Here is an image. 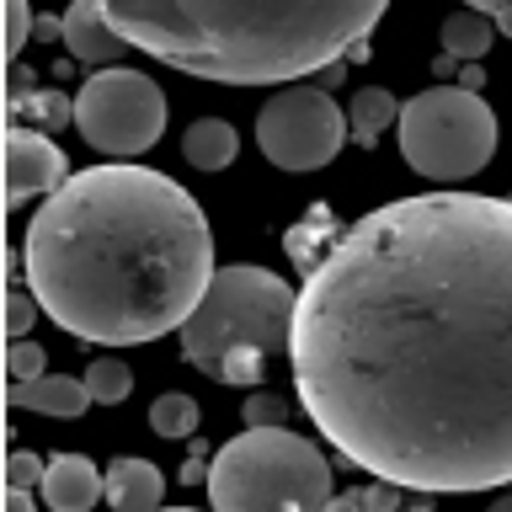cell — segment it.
I'll use <instances>...</instances> for the list:
<instances>
[{
    "label": "cell",
    "instance_id": "2e32d148",
    "mask_svg": "<svg viewBox=\"0 0 512 512\" xmlns=\"http://www.w3.org/2000/svg\"><path fill=\"white\" fill-rule=\"evenodd\" d=\"M390 123H400V102L390 86H363L358 96L347 102V128L358 144H379V134Z\"/></svg>",
    "mask_w": 512,
    "mask_h": 512
},
{
    "label": "cell",
    "instance_id": "4316f807",
    "mask_svg": "<svg viewBox=\"0 0 512 512\" xmlns=\"http://www.w3.org/2000/svg\"><path fill=\"white\" fill-rule=\"evenodd\" d=\"M464 6H470V11H486L491 22L512 38V0H464Z\"/></svg>",
    "mask_w": 512,
    "mask_h": 512
},
{
    "label": "cell",
    "instance_id": "9c48e42d",
    "mask_svg": "<svg viewBox=\"0 0 512 512\" xmlns=\"http://www.w3.org/2000/svg\"><path fill=\"white\" fill-rule=\"evenodd\" d=\"M0 166H6V214L22 208L27 198H38V192H59L75 176L59 144L48 134H38V128H22V123L6 128V160Z\"/></svg>",
    "mask_w": 512,
    "mask_h": 512
},
{
    "label": "cell",
    "instance_id": "cb8c5ba5",
    "mask_svg": "<svg viewBox=\"0 0 512 512\" xmlns=\"http://www.w3.org/2000/svg\"><path fill=\"white\" fill-rule=\"evenodd\" d=\"M43 475H48V459L27 454V448H16V454L6 459V486H22V491H32V486H43Z\"/></svg>",
    "mask_w": 512,
    "mask_h": 512
},
{
    "label": "cell",
    "instance_id": "52a82bcc",
    "mask_svg": "<svg viewBox=\"0 0 512 512\" xmlns=\"http://www.w3.org/2000/svg\"><path fill=\"white\" fill-rule=\"evenodd\" d=\"M166 128V91L139 70H96L75 91V134L102 155H144Z\"/></svg>",
    "mask_w": 512,
    "mask_h": 512
},
{
    "label": "cell",
    "instance_id": "d6986e66",
    "mask_svg": "<svg viewBox=\"0 0 512 512\" xmlns=\"http://www.w3.org/2000/svg\"><path fill=\"white\" fill-rule=\"evenodd\" d=\"M16 112H32L48 128H64V123L75 128V96H59V91H32L27 102H16Z\"/></svg>",
    "mask_w": 512,
    "mask_h": 512
},
{
    "label": "cell",
    "instance_id": "7a4b0ae2",
    "mask_svg": "<svg viewBox=\"0 0 512 512\" xmlns=\"http://www.w3.org/2000/svg\"><path fill=\"white\" fill-rule=\"evenodd\" d=\"M22 272L75 342L134 347L182 331L214 283V235L198 198L150 166L75 171L32 214Z\"/></svg>",
    "mask_w": 512,
    "mask_h": 512
},
{
    "label": "cell",
    "instance_id": "ac0fdd59",
    "mask_svg": "<svg viewBox=\"0 0 512 512\" xmlns=\"http://www.w3.org/2000/svg\"><path fill=\"white\" fill-rule=\"evenodd\" d=\"M86 390H91L96 406H118V400H128V390H134V374H128L123 358H91Z\"/></svg>",
    "mask_w": 512,
    "mask_h": 512
},
{
    "label": "cell",
    "instance_id": "30bf717a",
    "mask_svg": "<svg viewBox=\"0 0 512 512\" xmlns=\"http://www.w3.org/2000/svg\"><path fill=\"white\" fill-rule=\"evenodd\" d=\"M38 491H43L48 512H91L107 496V480L96 475V464L86 454H54Z\"/></svg>",
    "mask_w": 512,
    "mask_h": 512
},
{
    "label": "cell",
    "instance_id": "83f0119b",
    "mask_svg": "<svg viewBox=\"0 0 512 512\" xmlns=\"http://www.w3.org/2000/svg\"><path fill=\"white\" fill-rule=\"evenodd\" d=\"M326 512H368V496L363 491H342V496H331Z\"/></svg>",
    "mask_w": 512,
    "mask_h": 512
},
{
    "label": "cell",
    "instance_id": "8fae6325",
    "mask_svg": "<svg viewBox=\"0 0 512 512\" xmlns=\"http://www.w3.org/2000/svg\"><path fill=\"white\" fill-rule=\"evenodd\" d=\"M6 406L11 411H43V416H80L91 406V390L86 379H70V374H43V379H11L6 384Z\"/></svg>",
    "mask_w": 512,
    "mask_h": 512
},
{
    "label": "cell",
    "instance_id": "4dcf8cb0",
    "mask_svg": "<svg viewBox=\"0 0 512 512\" xmlns=\"http://www.w3.org/2000/svg\"><path fill=\"white\" fill-rule=\"evenodd\" d=\"M491 512H512V496H502V502H496Z\"/></svg>",
    "mask_w": 512,
    "mask_h": 512
},
{
    "label": "cell",
    "instance_id": "44dd1931",
    "mask_svg": "<svg viewBox=\"0 0 512 512\" xmlns=\"http://www.w3.org/2000/svg\"><path fill=\"white\" fill-rule=\"evenodd\" d=\"M283 416H288V400L272 390H251L246 406H240V422L246 427H283Z\"/></svg>",
    "mask_w": 512,
    "mask_h": 512
},
{
    "label": "cell",
    "instance_id": "d4e9b609",
    "mask_svg": "<svg viewBox=\"0 0 512 512\" xmlns=\"http://www.w3.org/2000/svg\"><path fill=\"white\" fill-rule=\"evenodd\" d=\"M400 491L406 486H390V480H374L363 496H368V512H400Z\"/></svg>",
    "mask_w": 512,
    "mask_h": 512
},
{
    "label": "cell",
    "instance_id": "4fadbf2b",
    "mask_svg": "<svg viewBox=\"0 0 512 512\" xmlns=\"http://www.w3.org/2000/svg\"><path fill=\"white\" fill-rule=\"evenodd\" d=\"M166 496V475L150 459H112L107 464V502L112 512H155Z\"/></svg>",
    "mask_w": 512,
    "mask_h": 512
},
{
    "label": "cell",
    "instance_id": "484cf974",
    "mask_svg": "<svg viewBox=\"0 0 512 512\" xmlns=\"http://www.w3.org/2000/svg\"><path fill=\"white\" fill-rule=\"evenodd\" d=\"M6 96H11V107H16V102H27V96H32V70H27L22 59H16L11 70H6Z\"/></svg>",
    "mask_w": 512,
    "mask_h": 512
},
{
    "label": "cell",
    "instance_id": "e0dca14e",
    "mask_svg": "<svg viewBox=\"0 0 512 512\" xmlns=\"http://www.w3.org/2000/svg\"><path fill=\"white\" fill-rule=\"evenodd\" d=\"M198 400L192 395H176V390H166V395H155V406H150V432H160V438H192L198 432Z\"/></svg>",
    "mask_w": 512,
    "mask_h": 512
},
{
    "label": "cell",
    "instance_id": "f546056e",
    "mask_svg": "<svg viewBox=\"0 0 512 512\" xmlns=\"http://www.w3.org/2000/svg\"><path fill=\"white\" fill-rule=\"evenodd\" d=\"M182 480H187V486H192V480H208V459H203V454H198V459H187Z\"/></svg>",
    "mask_w": 512,
    "mask_h": 512
},
{
    "label": "cell",
    "instance_id": "f1b7e54d",
    "mask_svg": "<svg viewBox=\"0 0 512 512\" xmlns=\"http://www.w3.org/2000/svg\"><path fill=\"white\" fill-rule=\"evenodd\" d=\"M0 512H38V502H32V491L6 486V502H0Z\"/></svg>",
    "mask_w": 512,
    "mask_h": 512
},
{
    "label": "cell",
    "instance_id": "8992f818",
    "mask_svg": "<svg viewBox=\"0 0 512 512\" xmlns=\"http://www.w3.org/2000/svg\"><path fill=\"white\" fill-rule=\"evenodd\" d=\"M400 155L432 182H464L496 155V112L470 86H432L400 107Z\"/></svg>",
    "mask_w": 512,
    "mask_h": 512
},
{
    "label": "cell",
    "instance_id": "1f68e13d",
    "mask_svg": "<svg viewBox=\"0 0 512 512\" xmlns=\"http://www.w3.org/2000/svg\"><path fill=\"white\" fill-rule=\"evenodd\" d=\"M155 512H192V507H155Z\"/></svg>",
    "mask_w": 512,
    "mask_h": 512
},
{
    "label": "cell",
    "instance_id": "277c9868",
    "mask_svg": "<svg viewBox=\"0 0 512 512\" xmlns=\"http://www.w3.org/2000/svg\"><path fill=\"white\" fill-rule=\"evenodd\" d=\"M299 294L267 267H219L182 326V352L208 379L256 390L272 352L294 342Z\"/></svg>",
    "mask_w": 512,
    "mask_h": 512
},
{
    "label": "cell",
    "instance_id": "ffe728a7",
    "mask_svg": "<svg viewBox=\"0 0 512 512\" xmlns=\"http://www.w3.org/2000/svg\"><path fill=\"white\" fill-rule=\"evenodd\" d=\"M38 294L32 288H11L6 294V342H22V336L32 331V320H38Z\"/></svg>",
    "mask_w": 512,
    "mask_h": 512
},
{
    "label": "cell",
    "instance_id": "603a6c76",
    "mask_svg": "<svg viewBox=\"0 0 512 512\" xmlns=\"http://www.w3.org/2000/svg\"><path fill=\"white\" fill-rule=\"evenodd\" d=\"M6 374L11 379H43L48 374V358H43V347L38 342H6Z\"/></svg>",
    "mask_w": 512,
    "mask_h": 512
},
{
    "label": "cell",
    "instance_id": "5bb4252c",
    "mask_svg": "<svg viewBox=\"0 0 512 512\" xmlns=\"http://www.w3.org/2000/svg\"><path fill=\"white\" fill-rule=\"evenodd\" d=\"M496 32H502V27H496L486 11L459 6V11L443 16V54H448V59H470V64H480V59L491 54Z\"/></svg>",
    "mask_w": 512,
    "mask_h": 512
},
{
    "label": "cell",
    "instance_id": "5b68a950",
    "mask_svg": "<svg viewBox=\"0 0 512 512\" xmlns=\"http://www.w3.org/2000/svg\"><path fill=\"white\" fill-rule=\"evenodd\" d=\"M214 512H326L331 459L288 427H246L208 459Z\"/></svg>",
    "mask_w": 512,
    "mask_h": 512
},
{
    "label": "cell",
    "instance_id": "7c38bea8",
    "mask_svg": "<svg viewBox=\"0 0 512 512\" xmlns=\"http://www.w3.org/2000/svg\"><path fill=\"white\" fill-rule=\"evenodd\" d=\"M64 43H70V54L80 64H102V70H112L123 54V38L107 27V16L96 11V0H75L70 11H64Z\"/></svg>",
    "mask_w": 512,
    "mask_h": 512
},
{
    "label": "cell",
    "instance_id": "9a60e30c",
    "mask_svg": "<svg viewBox=\"0 0 512 512\" xmlns=\"http://www.w3.org/2000/svg\"><path fill=\"white\" fill-rule=\"evenodd\" d=\"M235 150H240V139H235V128L224 118H198L187 128V139H182V155L198 171H224L235 160Z\"/></svg>",
    "mask_w": 512,
    "mask_h": 512
},
{
    "label": "cell",
    "instance_id": "7402d4cb",
    "mask_svg": "<svg viewBox=\"0 0 512 512\" xmlns=\"http://www.w3.org/2000/svg\"><path fill=\"white\" fill-rule=\"evenodd\" d=\"M32 32H38V16L27 11V0H6V64L22 59Z\"/></svg>",
    "mask_w": 512,
    "mask_h": 512
},
{
    "label": "cell",
    "instance_id": "ba28073f",
    "mask_svg": "<svg viewBox=\"0 0 512 512\" xmlns=\"http://www.w3.org/2000/svg\"><path fill=\"white\" fill-rule=\"evenodd\" d=\"M256 144L278 171H320L347 144V112L320 86H283L256 112Z\"/></svg>",
    "mask_w": 512,
    "mask_h": 512
},
{
    "label": "cell",
    "instance_id": "6da1fadb",
    "mask_svg": "<svg viewBox=\"0 0 512 512\" xmlns=\"http://www.w3.org/2000/svg\"><path fill=\"white\" fill-rule=\"evenodd\" d=\"M294 390L406 491L512 480V198L416 192L331 235L294 310Z\"/></svg>",
    "mask_w": 512,
    "mask_h": 512
},
{
    "label": "cell",
    "instance_id": "3957f363",
    "mask_svg": "<svg viewBox=\"0 0 512 512\" xmlns=\"http://www.w3.org/2000/svg\"><path fill=\"white\" fill-rule=\"evenodd\" d=\"M390 0H96L128 48L219 86H288L342 64Z\"/></svg>",
    "mask_w": 512,
    "mask_h": 512
}]
</instances>
